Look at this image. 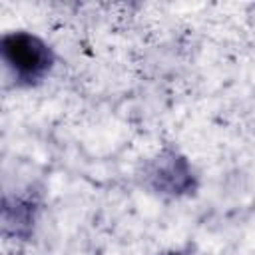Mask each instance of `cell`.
<instances>
[{
    "label": "cell",
    "mask_w": 255,
    "mask_h": 255,
    "mask_svg": "<svg viewBox=\"0 0 255 255\" xmlns=\"http://www.w3.org/2000/svg\"><path fill=\"white\" fill-rule=\"evenodd\" d=\"M183 167H187L183 157H177V155L163 157V155H159L151 163V169H149V177H153L155 189H165L167 193H175L177 195V193H183L189 187H193L189 179L173 177V171H179Z\"/></svg>",
    "instance_id": "obj_3"
},
{
    "label": "cell",
    "mask_w": 255,
    "mask_h": 255,
    "mask_svg": "<svg viewBox=\"0 0 255 255\" xmlns=\"http://www.w3.org/2000/svg\"><path fill=\"white\" fill-rule=\"evenodd\" d=\"M38 203L34 197H14L4 195L2 203V227L6 235L28 239L32 235V227L36 221Z\"/></svg>",
    "instance_id": "obj_2"
},
{
    "label": "cell",
    "mask_w": 255,
    "mask_h": 255,
    "mask_svg": "<svg viewBox=\"0 0 255 255\" xmlns=\"http://www.w3.org/2000/svg\"><path fill=\"white\" fill-rule=\"evenodd\" d=\"M161 255H189L185 251H169V253H161Z\"/></svg>",
    "instance_id": "obj_4"
},
{
    "label": "cell",
    "mask_w": 255,
    "mask_h": 255,
    "mask_svg": "<svg viewBox=\"0 0 255 255\" xmlns=\"http://www.w3.org/2000/svg\"><path fill=\"white\" fill-rule=\"evenodd\" d=\"M0 58L16 88L40 86L56 66L54 48L44 38L28 30L2 34Z\"/></svg>",
    "instance_id": "obj_1"
}]
</instances>
